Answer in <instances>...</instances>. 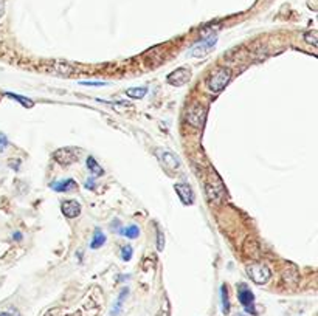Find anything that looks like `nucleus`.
Here are the masks:
<instances>
[{
	"label": "nucleus",
	"instance_id": "obj_1",
	"mask_svg": "<svg viewBox=\"0 0 318 316\" xmlns=\"http://www.w3.org/2000/svg\"><path fill=\"white\" fill-rule=\"evenodd\" d=\"M231 79V72L225 67H219L213 70L206 78V87L211 93H219L228 85Z\"/></svg>",
	"mask_w": 318,
	"mask_h": 316
},
{
	"label": "nucleus",
	"instance_id": "obj_2",
	"mask_svg": "<svg viewBox=\"0 0 318 316\" xmlns=\"http://www.w3.org/2000/svg\"><path fill=\"white\" fill-rule=\"evenodd\" d=\"M217 42V34L216 33H208L203 36L201 41L196 42L190 50H188L186 56L190 57H203L206 54H210L214 50V45Z\"/></svg>",
	"mask_w": 318,
	"mask_h": 316
},
{
	"label": "nucleus",
	"instance_id": "obj_3",
	"mask_svg": "<svg viewBox=\"0 0 318 316\" xmlns=\"http://www.w3.org/2000/svg\"><path fill=\"white\" fill-rule=\"evenodd\" d=\"M205 192L208 195V199L216 203H221L225 197V187L222 184V180L213 171L210 172V175H208V179L205 182Z\"/></svg>",
	"mask_w": 318,
	"mask_h": 316
},
{
	"label": "nucleus",
	"instance_id": "obj_4",
	"mask_svg": "<svg viewBox=\"0 0 318 316\" xmlns=\"http://www.w3.org/2000/svg\"><path fill=\"white\" fill-rule=\"evenodd\" d=\"M247 274L255 284L264 285V284H267L270 281L272 271H270V268L267 265H264L261 262H255V263L247 265Z\"/></svg>",
	"mask_w": 318,
	"mask_h": 316
},
{
	"label": "nucleus",
	"instance_id": "obj_5",
	"mask_svg": "<svg viewBox=\"0 0 318 316\" xmlns=\"http://www.w3.org/2000/svg\"><path fill=\"white\" fill-rule=\"evenodd\" d=\"M206 120V108L201 104H194L191 107L186 108V113H185V121L188 124H191L197 129H201L205 124Z\"/></svg>",
	"mask_w": 318,
	"mask_h": 316
},
{
	"label": "nucleus",
	"instance_id": "obj_6",
	"mask_svg": "<svg viewBox=\"0 0 318 316\" xmlns=\"http://www.w3.org/2000/svg\"><path fill=\"white\" fill-rule=\"evenodd\" d=\"M237 299H239V302L244 305V309L247 313H250V315H256V310L253 309L255 305V294L253 291L247 287V285L241 284V285H237Z\"/></svg>",
	"mask_w": 318,
	"mask_h": 316
},
{
	"label": "nucleus",
	"instance_id": "obj_7",
	"mask_svg": "<svg viewBox=\"0 0 318 316\" xmlns=\"http://www.w3.org/2000/svg\"><path fill=\"white\" fill-rule=\"evenodd\" d=\"M168 82H170L171 85L174 87H182L185 84L190 82V79H191V72H190V68H185V67H180V68H177V70H174L171 75H168Z\"/></svg>",
	"mask_w": 318,
	"mask_h": 316
},
{
	"label": "nucleus",
	"instance_id": "obj_8",
	"mask_svg": "<svg viewBox=\"0 0 318 316\" xmlns=\"http://www.w3.org/2000/svg\"><path fill=\"white\" fill-rule=\"evenodd\" d=\"M174 189L178 195V199H180V202L185 206H190L194 203V192L188 183H177V184H174Z\"/></svg>",
	"mask_w": 318,
	"mask_h": 316
},
{
	"label": "nucleus",
	"instance_id": "obj_9",
	"mask_svg": "<svg viewBox=\"0 0 318 316\" xmlns=\"http://www.w3.org/2000/svg\"><path fill=\"white\" fill-rule=\"evenodd\" d=\"M160 161H162V164L166 171L175 172V171L180 169V160H178L177 155L173 152H168V151L160 152Z\"/></svg>",
	"mask_w": 318,
	"mask_h": 316
},
{
	"label": "nucleus",
	"instance_id": "obj_10",
	"mask_svg": "<svg viewBox=\"0 0 318 316\" xmlns=\"http://www.w3.org/2000/svg\"><path fill=\"white\" fill-rule=\"evenodd\" d=\"M53 158L61 164H70L76 160V154L72 147H62V149H58L56 152H53Z\"/></svg>",
	"mask_w": 318,
	"mask_h": 316
},
{
	"label": "nucleus",
	"instance_id": "obj_11",
	"mask_svg": "<svg viewBox=\"0 0 318 316\" xmlns=\"http://www.w3.org/2000/svg\"><path fill=\"white\" fill-rule=\"evenodd\" d=\"M61 211L67 219H76V217L81 214V205L76 200H65L61 205Z\"/></svg>",
	"mask_w": 318,
	"mask_h": 316
},
{
	"label": "nucleus",
	"instance_id": "obj_12",
	"mask_svg": "<svg viewBox=\"0 0 318 316\" xmlns=\"http://www.w3.org/2000/svg\"><path fill=\"white\" fill-rule=\"evenodd\" d=\"M244 253H245L247 258L258 259L261 256L260 242H258L256 239H253V237H248V239L245 240V243H244Z\"/></svg>",
	"mask_w": 318,
	"mask_h": 316
},
{
	"label": "nucleus",
	"instance_id": "obj_13",
	"mask_svg": "<svg viewBox=\"0 0 318 316\" xmlns=\"http://www.w3.org/2000/svg\"><path fill=\"white\" fill-rule=\"evenodd\" d=\"M298 279H300V276H298L296 266L292 265V263H287L284 271H283V281L287 285H290V287H295V285L298 284Z\"/></svg>",
	"mask_w": 318,
	"mask_h": 316
},
{
	"label": "nucleus",
	"instance_id": "obj_14",
	"mask_svg": "<svg viewBox=\"0 0 318 316\" xmlns=\"http://www.w3.org/2000/svg\"><path fill=\"white\" fill-rule=\"evenodd\" d=\"M52 186L53 191H58V192H68V191H73L76 189V182L73 179H65V180H61V182H55L50 184Z\"/></svg>",
	"mask_w": 318,
	"mask_h": 316
},
{
	"label": "nucleus",
	"instance_id": "obj_15",
	"mask_svg": "<svg viewBox=\"0 0 318 316\" xmlns=\"http://www.w3.org/2000/svg\"><path fill=\"white\" fill-rule=\"evenodd\" d=\"M149 92V88L142 85V87H132V88H127L126 90V95L131 98V100H142L145 98Z\"/></svg>",
	"mask_w": 318,
	"mask_h": 316
},
{
	"label": "nucleus",
	"instance_id": "obj_16",
	"mask_svg": "<svg viewBox=\"0 0 318 316\" xmlns=\"http://www.w3.org/2000/svg\"><path fill=\"white\" fill-rule=\"evenodd\" d=\"M118 234L127 237V239H137V237H140V228L137 225H127L124 228L118 230Z\"/></svg>",
	"mask_w": 318,
	"mask_h": 316
},
{
	"label": "nucleus",
	"instance_id": "obj_17",
	"mask_svg": "<svg viewBox=\"0 0 318 316\" xmlns=\"http://www.w3.org/2000/svg\"><path fill=\"white\" fill-rule=\"evenodd\" d=\"M5 96L11 98V100L17 101L19 104H22L25 108H31V107H34V101L28 100V98H25V96H22V95H17V93H11V92H8V93H5Z\"/></svg>",
	"mask_w": 318,
	"mask_h": 316
},
{
	"label": "nucleus",
	"instance_id": "obj_18",
	"mask_svg": "<svg viewBox=\"0 0 318 316\" xmlns=\"http://www.w3.org/2000/svg\"><path fill=\"white\" fill-rule=\"evenodd\" d=\"M106 243V236L101 230H96L95 234H93V239L90 242V248L92 250H98V248H101V246Z\"/></svg>",
	"mask_w": 318,
	"mask_h": 316
},
{
	"label": "nucleus",
	"instance_id": "obj_19",
	"mask_svg": "<svg viewBox=\"0 0 318 316\" xmlns=\"http://www.w3.org/2000/svg\"><path fill=\"white\" fill-rule=\"evenodd\" d=\"M127 293H129V290H127V289H123L121 294L118 296L116 302L114 304V309L111 310V316H116V315H120V312H121V307H123V302H124V299L127 298Z\"/></svg>",
	"mask_w": 318,
	"mask_h": 316
},
{
	"label": "nucleus",
	"instance_id": "obj_20",
	"mask_svg": "<svg viewBox=\"0 0 318 316\" xmlns=\"http://www.w3.org/2000/svg\"><path fill=\"white\" fill-rule=\"evenodd\" d=\"M87 167H88V171H90V172H92L93 175H96V177H101V175L104 174L103 167L96 163V160H95L93 157H88V158H87Z\"/></svg>",
	"mask_w": 318,
	"mask_h": 316
},
{
	"label": "nucleus",
	"instance_id": "obj_21",
	"mask_svg": "<svg viewBox=\"0 0 318 316\" xmlns=\"http://www.w3.org/2000/svg\"><path fill=\"white\" fill-rule=\"evenodd\" d=\"M221 301H222V312L224 315L230 313V301H228V291H227V285L221 287Z\"/></svg>",
	"mask_w": 318,
	"mask_h": 316
},
{
	"label": "nucleus",
	"instance_id": "obj_22",
	"mask_svg": "<svg viewBox=\"0 0 318 316\" xmlns=\"http://www.w3.org/2000/svg\"><path fill=\"white\" fill-rule=\"evenodd\" d=\"M53 67H55V70L58 73H61V75H70V73H73V67L70 64H67V62H62V61L55 62Z\"/></svg>",
	"mask_w": 318,
	"mask_h": 316
},
{
	"label": "nucleus",
	"instance_id": "obj_23",
	"mask_svg": "<svg viewBox=\"0 0 318 316\" xmlns=\"http://www.w3.org/2000/svg\"><path fill=\"white\" fill-rule=\"evenodd\" d=\"M304 41L306 44H309L311 47H317L318 45V34L317 31H309L304 34Z\"/></svg>",
	"mask_w": 318,
	"mask_h": 316
},
{
	"label": "nucleus",
	"instance_id": "obj_24",
	"mask_svg": "<svg viewBox=\"0 0 318 316\" xmlns=\"http://www.w3.org/2000/svg\"><path fill=\"white\" fill-rule=\"evenodd\" d=\"M132 254H134V250H132V246L131 245H124L123 248H121V258L124 262H129L132 259Z\"/></svg>",
	"mask_w": 318,
	"mask_h": 316
},
{
	"label": "nucleus",
	"instance_id": "obj_25",
	"mask_svg": "<svg viewBox=\"0 0 318 316\" xmlns=\"http://www.w3.org/2000/svg\"><path fill=\"white\" fill-rule=\"evenodd\" d=\"M163 248H165V234L158 230L157 231V250L163 251Z\"/></svg>",
	"mask_w": 318,
	"mask_h": 316
},
{
	"label": "nucleus",
	"instance_id": "obj_26",
	"mask_svg": "<svg viewBox=\"0 0 318 316\" xmlns=\"http://www.w3.org/2000/svg\"><path fill=\"white\" fill-rule=\"evenodd\" d=\"M6 146H8V140H6V136L3 133H0V152H3L6 149Z\"/></svg>",
	"mask_w": 318,
	"mask_h": 316
},
{
	"label": "nucleus",
	"instance_id": "obj_27",
	"mask_svg": "<svg viewBox=\"0 0 318 316\" xmlns=\"http://www.w3.org/2000/svg\"><path fill=\"white\" fill-rule=\"evenodd\" d=\"M79 84H83V85H88V87H104L107 85V82H88V81H83V82H79Z\"/></svg>",
	"mask_w": 318,
	"mask_h": 316
},
{
	"label": "nucleus",
	"instance_id": "obj_28",
	"mask_svg": "<svg viewBox=\"0 0 318 316\" xmlns=\"http://www.w3.org/2000/svg\"><path fill=\"white\" fill-rule=\"evenodd\" d=\"M0 316H21V315H19L17 310L11 309V310H8V312H0Z\"/></svg>",
	"mask_w": 318,
	"mask_h": 316
},
{
	"label": "nucleus",
	"instance_id": "obj_29",
	"mask_svg": "<svg viewBox=\"0 0 318 316\" xmlns=\"http://www.w3.org/2000/svg\"><path fill=\"white\" fill-rule=\"evenodd\" d=\"M5 13V3H3V0H0V17L3 16Z\"/></svg>",
	"mask_w": 318,
	"mask_h": 316
},
{
	"label": "nucleus",
	"instance_id": "obj_30",
	"mask_svg": "<svg viewBox=\"0 0 318 316\" xmlns=\"http://www.w3.org/2000/svg\"><path fill=\"white\" fill-rule=\"evenodd\" d=\"M13 239H14V240H22V234L19 233V231L14 233V234H13Z\"/></svg>",
	"mask_w": 318,
	"mask_h": 316
},
{
	"label": "nucleus",
	"instance_id": "obj_31",
	"mask_svg": "<svg viewBox=\"0 0 318 316\" xmlns=\"http://www.w3.org/2000/svg\"><path fill=\"white\" fill-rule=\"evenodd\" d=\"M92 183H93V179H88L87 183H86V187H88V189H93V184Z\"/></svg>",
	"mask_w": 318,
	"mask_h": 316
},
{
	"label": "nucleus",
	"instance_id": "obj_32",
	"mask_svg": "<svg viewBox=\"0 0 318 316\" xmlns=\"http://www.w3.org/2000/svg\"><path fill=\"white\" fill-rule=\"evenodd\" d=\"M237 316H242V315H237Z\"/></svg>",
	"mask_w": 318,
	"mask_h": 316
}]
</instances>
